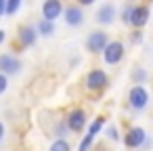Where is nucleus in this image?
Wrapping results in <instances>:
<instances>
[{"instance_id":"f257e3e1","label":"nucleus","mask_w":153,"mask_h":151,"mask_svg":"<svg viewBox=\"0 0 153 151\" xmlns=\"http://www.w3.org/2000/svg\"><path fill=\"white\" fill-rule=\"evenodd\" d=\"M128 103L134 111H143L147 105H149V92L143 84H134L128 92Z\"/></svg>"},{"instance_id":"f03ea898","label":"nucleus","mask_w":153,"mask_h":151,"mask_svg":"<svg viewBox=\"0 0 153 151\" xmlns=\"http://www.w3.org/2000/svg\"><path fill=\"white\" fill-rule=\"evenodd\" d=\"M124 143L130 149H140V147L147 149L149 147V136H147V132L143 128H130L126 132V136H124Z\"/></svg>"},{"instance_id":"7ed1b4c3","label":"nucleus","mask_w":153,"mask_h":151,"mask_svg":"<svg viewBox=\"0 0 153 151\" xmlns=\"http://www.w3.org/2000/svg\"><path fill=\"white\" fill-rule=\"evenodd\" d=\"M149 15H151V11H149V7H147V4H136V7H130L128 23L140 30V28H145V25L149 23Z\"/></svg>"},{"instance_id":"20e7f679","label":"nucleus","mask_w":153,"mask_h":151,"mask_svg":"<svg viewBox=\"0 0 153 151\" xmlns=\"http://www.w3.org/2000/svg\"><path fill=\"white\" fill-rule=\"evenodd\" d=\"M103 59L107 65H115L124 59V44L120 40H113V42H107V46L103 48Z\"/></svg>"},{"instance_id":"39448f33","label":"nucleus","mask_w":153,"mask_h":151,"mask_svg":"<svg viewBox=\"0 0 153 151\" xmlns=\"http://www.w3.org/2000/svg\"><path fill=\"white\" fill-rule=\"evenodd\" d=\"M107 42H109V36H107L105 32L97 30V32H90V34H88V38H86V48H88L90 53H103V48L107 46Z\"/></svg>"},{"instance_id":"423d86ee","label":"nucleus","mask_w":153,"mask_h":151,"mask_svg":"<svg viewBox=\"0 0 153 151\" xmlns=\"http://www.w3.org/2000/svg\"><path fill=\"white\" fill-rule=\"evenodd\" d=\"M21 71V61L9 53L4 55H0V74H4V76H15Z\"/></svg>"},{"instance_id":"0eeeda50","label":"nucleus","mask_w":153,"mask_h":151,"mask_svg":"<svg viewBox=\"0 0 153 151\" xmlns=\"http://www.w3.org/2000/svg\"><path fill=\"white\" fill-rule=\"evenodd\" d=\"M61 15H63L61 0H44V2H42V19H46V21H57Z\"/></svg>"},{"instance_id":"6e6552de","label":"nucleus","mask_w":153,"mask_h":151,"mask_svg":"<svg viewBox=\"0 0 153 151\" xmlns=\"http://www.w3.org/2000/svg\"><path fill=\"white\" fill-rule=\"evenodd\" d=\"M84 126H86V113H84L82 109L69 111V115H67V120H65V128H67V130H74V132H80Z\"/></svg>"},{"instance_id":"1a4fd4ad","label":"nucleus","mask_w":153,"mask_h":151,"mask_svg":"<svg viewBox=\"0 0 153 151\" xmlns=\"http://www.w3.org/2000/svg\"><path fill=\"white\" fill-rule=\"evenodd\" d=\"M63 13H65V23H67L69 28H78V25H82V21H84L82 7H78V4H69L67 9H63Z\"/></svg>"},{"instance_id":"9d476101","label":"nucleus","mask_w":153,"mask_h":151,"mask_svg":"<svg viewBox=\"0 0 153 151\" xmlns=\"http://www.w3.org/2000/svg\"><path fill=\"white\" fill-rule=\"evenodd\" d=\"M94 19H97V23H101V25H111V23L115 21V7H113L111 2H105L103 7H99Z\"/></svg>"},{"instance_id":"9b49d317","label":"nucleus","mask_w":153,"mask_h":151,"mask_svg":"<svg viewBox=\"0 0 153 151\" xmlns=\"http://www.w3.org/2000/svg\"><path fill=\"white\" fill-rule=\"evenodd\" d=\"M105 84H107V74L103 69H92L86 76V86L90 90H101V88H105Z\"/></svg>"},{"instance_id":"f8f14e48","label":"nucleus","mask_w":153,"mask_h":151,"mask_svg":"<svg viewBox=\"0 0 153 151\" xmlns=\"http://www.w3.org/2000/svg\"><path fill=\"white\" fill-rule=\"evenodd\" d=\"M36 38H38V34H36V28L34 25H23L19 30V42L23 46H32L36 42Z\"/></svg>"},{"instance_id":"ddd939ff","label":"nucleus","mask_w":153,"mask_h":151,"mask_svg":"<svg viewBox=\"0 0 153 151\" xmlns=\"http://www.w3.org/2000/svg\"><path fill=\"white\" fill-rule=\"evenodd\" d=\"M36 34H40V36H53L55 34V21L40 19L38 25H36Z\"/></svg>"},{"instance_id":"4468645a","label":"nucleus","mask_w":153,"mask_h":151,"mask_svg":"<svg viewBox=\"0 0 153 151\" xmlns=\"http://www.w3.org/2000/svg\"><path fill=\"white\" fill-rule=\"evenodd\" d=\"M19 9H21V0H7L4 2V15H9V17H13Z\"/></svg>"},{"instance_id":"2eb2a0df","label":"nucleus","mask_w":153,"mask_h":151,"mask_svg":"<svg viewBox=\"0 0 153 151\" xmlns=\"http://www.w3.org/2000/svg\"><path fill=\"white\" fill-rule=\"evenodd\" d=\"M48 151H71V147H69V143L65 138H57V141H53Z\"/></svg>"},{"instance_id":"dca6fc26","label":"nucleus","mask_w":153,"mask_h":151,"mask_svg":"<svg viewBox=\"0 0 153 151\" xmlns=\"http://www.w3.org/2000/svg\"><path fill=\"white\" fill-rule=\"evenodd\" d=\"M101 128H103V120L99 118V120H94V122L90 124V128H88V136H92V138H94V136L99 134V130H101Z\"/></svg>"},{"instance_id":"f3484780","label":"nucleus","mask_w":153,"mask_h":151,"mask_svg":"<svg viewBox=\"0 0 153 151\" xmlns=\"http://www.w3.org/2000/svg\"><path fill=\"white\" fill-rule=\"evenodd\" d=\"M132 78H134L136 84H143V82L147 80V71H145V69H136V71L132 74Z\"/></svg>"},{"instance_id":"a211bd4d","label":"nucleus","mask_w":153,"mask_h":151,"mask_svg":"<svg viewBox=\"0 0 153 151\" xmlns=\"http://www.w3.org/2000/svg\"><path fill=\"white\" fill-rule=\"evenodd\" d=\"M92 141H94V138L86 134V136L82 138V143H80V149H78V151H88V149H90V145H92Z\"/></svg>"},{"instance_id":"6ab92c4d","label":"nucleus","mask_w":153,"mask_h":151,"mask_svg":"<svg viewBox=\"0 0 153 151\" xmlns=\"http://www.w3.org/2000/svg\"><path fill=\"white\" fill-rule=\"evenodd\" d=\"M7 88H9V76L0 74V94H2V92H4Z\"/></svg>"},{"instance_id":"aec40b11","label":"nucleus","mask_w":153,"mask_h":151,"mask_svg":"<svg viewBox=\"0 0 153 151\" xmlns=\"http://www.w3.org/2000/svg\"><path fill=\"white\" fill-rule=\"evenodd\" d=\"M107 136H109L111 141H117V138H120V134H117V130H115L113 126H111V128H107Z\"/></svg>"},{"instance_id":"412c9836","label":"nucleus","mask_w":153,"mask_h":151,"mask_svg":"<svg viewBox=\"0 0 153 151\" xmlns=\"http://www.w3.org/2000/svg\"><path fill=\"white\" fill-rule=\"evenodd\" d=\"M132 42H134V44H140V42H143V34H140V32H134V34H132Z\"/></svg>"},{"instance_id":"4be33fe9","label":"nucleus","mask_w":153,"mask_h":151,"mask_svg":"<svg viewBox=\"0 0 153 151\" xmlns=\"http://www.w3.org/2000/svg\"><path fill=\"white\" fill-rule=\"evenodd\" d=\"M97 0H78V4L80 7H90V4H94Z\"/></svg>"},{"instance_id":"5701e85b","label":"nucleus","mask_w":153,"mask_h":151,"mask_svg":"<svg viewBox=\"0 0 153 151\" xmlns=\"http://www.w3.org/2000/svg\"><path fill=\"white\" fill-rule=\"evenodd\" d=\"M128 15H130V7H126L124 13H122V21H124V23H128Z\"/></svg>"},{"instance_id":"b1692460","label":"nucleus","mask_w":153,"mask_h":151,"mask_svg":"<svg viewBox=\"0 0 153 151\" xmlns=\"http://www.w3.org/2000/svg\"><path fill=\"white\" fill-rule=\"evenodd\" d=\"M4 2H7V0H0V17L4 15Z\"/></svg>"},{"instance_id":"393cba45","label":"nucleus","mask_w":153,"mask_h":151,"mask_svg":"<svg viewBox=\"0 0 153 151\" xmlns=\"http://www.w3.org/2000/svg\"><path fill=\"white\" fill-rule=\"evenodd\" d=\"M2 138H4V124L0 122V141H2Z\"/></svg>"},{"instance_id":"a878e982","label":"nucleus","mask_w":153,"mask_h":151,"mask_svg":"<svg viewBox=\"0 0 153 151\" xmlns=\"http://www.w3.org/2000/svg\"><path fill=\"white\" fill-rule=\"evenodd\" d=\"M2 42H4V32L0 30V44H2Z\"/></svg>"}]
</instances>
